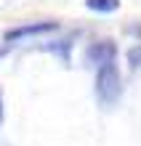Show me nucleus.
<instances>
[{"mask_svg":"<svg viewBox=\"0 0 141 146\" xmlns=\"http://www.w3.org/2000/svg\"><path fill=\"white\" fill-rule=\"evenodd\" d=\"M120 90H122V80H120V69L114 66V61L99 66V72H96V98L104 106H112L120 98Z\"/></svg>","mask_w":141,"mask_h":146,"instance_id":"f257e3e1","label":"nucleus"},{"mask_svg":"<svg viewBox=\"0 0 141 146\" xmlns=\"http://www.w3.org/2000/svg\"><path fill=\"white\" fill-rule=\"evenodd\" d=\"M56 29V21H37V24H21V27H13L5 32V40H21V37H35V35H45V32Z\"/></svg>","mask_w":141,"mask_h":146,"instance_id":"f03ea898","label":"nucleus"},{"mask_svg":"<svg viewBox=\"0 0 141 146\" xmlns=\"http://www.w3.org/2000/svg\"><path fill=\"white\" fill-rule=\"evenodd\" d=\"M114 53H117L114 42H109V40H99V42H93V45L88 48V61L96 64V66H104V64L114 61Z\"/></svg>","mask_w":141,"mask_h":146,"instance_id":"7ed1b4c3","label":"nucleus"},{"mask_svg":"<svg viewBox=\"0 0 141 146\" xmlns=\"http://www.w3.org/2000/svg\"><path fill=\"white\" fill-rule=\"evenodd\" d=\"M85 5L91 11H99V13H112L120 8V0H85Z\"/></svg>","mask_w":141,"mask_h":146,"instance_id":"20e7f679","label":"nucleus"},{"mask_svg":"<svg viewBox=\"0 0 141 146\" xmlns=\"http://www.w3.org/2000/svg\"><path fill=\"white\" fill-rule=\"evenodd\" d=\"M141 61V48L138 50H130V64H138Z\"/></svg>","mask_w":141,"mask_h":146,"instance_id":"39448f33","label":"nucleus"},{"mask_svg":"<svg viewBox=\"0 0 141 146\" xmlns=\"http://www.w3.org/2000/svg\"><path fill=\"white\" fill-rule=\"evenodd\" d=\"M0 125H3V96H0Z\"/></svg>","mask_w":141,"mask_h":146,"instance_id":"423d86ee","label":"nucleus"}]
</instances>
